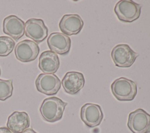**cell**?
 I'll return each instance as SVG.
<instances>
[{
    "instance_id": "1",
    "label": "cell",
    "mask_w": 150,
    "mask_h": 133,
    "mask_svg": "<svg viewBox=\"0 0 150 133\" xmlns=\"http://www.w3.org/2000/svg\"><path fill=\"white\" fill-rule=\"evenodd\" d=\"M67 103L56 97L45 98L40 107V112L44 119L49 122H56L62 118Z\"/></svg>"
},
{
    "instance_id": "2",
    "label": "cell",
    "mask_w": 150,
    "mask_h": 133,
    "mask_svg": "<svg viewBox=\"0 0 150 133\" xmlns=\"http://www.w3.org/2000/svg\"><path fill=\"white\" fill-rule=\"evenodd\" d=\"M111 90L118 101H129L135 98L137 94V86L134 81L121 77L112 82Z\"/></svg>"
},
{
    "instance_id": "3",
    "label": "cell",
    "mask_w": 150,
    "mask_h": 133,
    "mask_svg": "<svg viewBox=\"0 0 150 133\" xmlns=\"http://www.w3.org/2000/svg\"><path fill=\"white\" fill-rule=\"evenodd\" d=\"M114 10L120 21L132 22L139 18L141 5L131 0H121L116 4Z\"/></svg>"
},
{
    "instance_id": "4",
    "label": "cell",
    "mask_w": 150,
    "mask_h": 133,
    "mask_svg": "<svg viewBox=\"0 0 150 133\" xmlns=\"http://www.w3.org/2000/svg\"><path fill=\"white\" fill-rule=\"evenodd\" d=\"M111 56L115 65L119 67H129L139 54L127 44H118L112 49Z\"/></svg>"
},
{
    "instance_id": "5",
    "label": "cell",
    "mask_w": 150,
    "mask_h": 133,
    "mask_svg": "<svg viewBox=\"0 0 150 133\" xmlns=\"http://www.w3.org/2000/svg\"><path fill=\"white\" fill-rule=\"evenodd\" d=\"M127 126L132 133H150V114L142 108L129 113Z\"/></svg>"
},
{
    "instance_id": "6",
    "label": "cell",
    "mask_w": 150,
    "mask_h": 133,
    "mask_svg": "<svg viewBox=\"0 0 150 133\" xmlns=\"http://www.w3.org/2000/svg\"><path fill=\"white\" fill-rule=\"evenodd\" d=\"M37 90L47 96L57 93L61 87V81L54 74L41 73L35 80Z\"/></svg>"
},
{
    "instance_id": "7",
    "label": "cell",
    "mask_w": 150,
    "mask_h": 133,
    "mask_svg": "<svg viewBox=\"0 0 150 133\" xmlns=\"http://www.w3.org/2000/svg\"><path fill=\"white\" fill-rule=\"evenodd\" d=\"M39 47L36 42L30 40H23L15 46V54L16 58L23 63L35 60L39 53Z\"/></svg>"
},
{
    "instance_id": "8",
    "label": "cell",
    "mask_w": 150,
    "mask_h": 133,
    "mask_svg": "<svg viewBox=\"0 0 150 133\" xmlns=\"http://www.w3.org/2000/svg\"><path fill=\"white\" fill-rule=\"evenodd\" d=\"M25 33L28 37L38 43L47 37L48 29L42 19L30 18L25 23Z\"/></svg>"
},
{
    "instance_id": "9",
    "label": "cell",
    "mask_w": 150,
    "mask_h": 133,
    "mask_svg": "<svg viewBox=\"0 0 150 133\" xmlns=\"http://www.w3.org/2000/svg\"><path fill=\"white\" fill-rule=\"evenodd\" d=\"M80 117L86 125L89 128H94L101 124L103 119V113L99 105L86 103L81 108Z\"/></svg>"
},
{
    "instance_id": "10",
    "label": "cell",
    "mask_w": 150,
    "mask_h": 133,
    "mask_svg": "<svg viewBox=\"0 0 150 133\" xmlns=\"http://www.w3.org/2000/svg\"><path fill=\"white\" fill-rule=\"evenodd\" d=\"M48 47L56 54L65 55L69 53L71 47L70 38L60 32L51 33L47 40Z\"/></svg>"
},
{
    "instance_id": "11",
    "label": "cell",
    "mask_w": 150,
    "mask_h": 133,
    "mask_svg": "<svg viewBox=\"0 0 150 133\" xmlns=\"http://www.w3.org/2000/svg\"><path fill=\"white\" fill-rule=\"evenodd\" d=\"M84 22L77 14H66L60 19L59 26L62 33L71 36L78 34L83 29Z\"/></svg>"
},
{
    "instance_id": "12",
    "label": "cell",
    "mask_w": 150,
    "mask_h": 133,
    "mask_svg": "<svg viewBox=\"0 0 150 133\" xmlns=\"http://www.w3.org/2000/svg\"><path fill=\"white\" fill-rule=\"evenodd\" d=\"M3 32L12 39L18 40L25 34V23L15 15L8 16L3 21Z\"/></svg>"
},
{
    "instance_id": "13",
    "label": "cell",
    "mask_w": 150,
    "mask_h": 133,
    "mask_svg": "<svg viewBox=\"0 0 150 133\" xmlns=\"http://www.w3.org/2000/svg\"><path fill=\"white\" fill-rule=\"evenodd\" d=\"M61 83L67 93L74 95L83 88L85 80L83 73L78 71H69L63 77Z\"/></svg>"
},
{
    "instance_id": "14",
    "label": "cell",
    "mask_w": 150,
    "mask_h": 133,
    "mask_svg": "<svg viewBox=\"0 0 150 133\" xmlns=\"http://www.w3.org/2000/svg\"><path fill=\"white\" fill-rule=\"evenodd\" d=\"M7 128L13 133H21L30 126V118L24 111H14L8 118Z\"/></svg>"
},
{
    "instance_id": "15",
    "label": "cell",
    "mask_w": 150,
    "mask_h": 133,
    "mask_svg": "<svg viewBox=\"0 0 150 133\" xmlns=\"http://www.w3.org/2000/svg\"><path fill=\"white\" fill-rule=\"evenodd\" d=\"M60 66V60L56 53L46 50L41 53L39 58V68L44 73L54 74Z\"/></svg>"
},
{
    "instance_id": "16",
    "label": "cell",
    "mask_w": 150,
    "mask_h": 133,
    "mask_svg": "<svg viewBox=\"0 0 150 133\" xmlns=\"http://www.w3.org/2000/svg\"><path fill=\"white\" fill-rule=\"evenodd\" d=\"M15 45V43L12 38L5 36H0V56H8L13 51Z\"/></svg>"
},
{
    "instance_id": "17",
    "label": "cell",
    "mask_w": 150,
    "mask_h": 133,
    "mask_svg": "<svg viewBox=\"0 0 150 133\" xmlns=\"http://www.w3.org/2000/svg\"><path fill=\"white\" fill-rule=\"evenodd\" d=\"M13 90L12 80L0 79V100L5 101L12 95Z\"/></svg>"
},
{
    "instance_id": "18",
    "label": "cell",
    "mask_w": 150,
    "mask_h": 133,
    "mask_svg": "<svg viewBox=\"0 0 150 133\" xmlns=\"http://www.w3.org/2000/svg\"><path fill=\"white\" fill-rule=\"evenodd\" d=\"M0 133H12V132L6 127H0Z\"/></svg>"
},
{
    "instance_id": "19",
    "label": "cell",
    "mask_w": 150,
    "mask_h": 133,
    "mask_svg": "<svg viewBox=\"0 0 150 133\" xmlns=\"http://www.w3.org/2000/svg\"><path fill=\"white\" fill-rule=\"evenodd\" d=\"M21 133H37V132L36 131H35L32 128H28V129H25L24 131H23Z\"/></svg>"
},
{
    "instance_id": "20",
    "label": "cell",
    "mask_w": 150,
    "mask_h": 133,
    "mask_svg": "<svg viewBox=\"0 0 150 133\" xmlns=\"http://www.w3.org/2000/svg\"><path fill=\"white\" fill-rule=\"evenodd\" d=\"M1 69H0V76H1Z\"/></svg>"
}]
</instances>
